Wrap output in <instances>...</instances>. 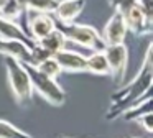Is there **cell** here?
<instances>
[{
    "label": "cell",
    "mask_w": 153,
    "mask_h": 138,
    "mask_svg": "<svg viewBox=\"0 0 153 138\" xmlns=\"http://www.w3.org/2000/svg\"><path fill=\"white\" fill-rule=\"evenodd\" d=\"M152 82H153V58H152V45H148L143 62L138 72L128 84L122 85L115 94H112V104L109 107L105 118L115 120L125 114L130 107L140 104L142 100L152 97Z\"/></svg>",
    "instance_id": "obj_1"
},
{
    "label": "cell",
    "mask_w": 153,
    "mask_h": 138,
    "mask_svg": "<svg viewBox=\"0 0 153 138\" xmlns=\"http://www.w3.org/2000/svg\"><path fill=\"white\" fill-rule=\"evenodd\" d=\"M56 30L64 36V39L69 45H77L92 53H99L105 49V45L100 38V33L91 25H82V23L56 25Z\"/></svg>",
    "instance_id": "obj_2"
},
{
    "label": "cell",
    "mask_w": 153,
    "mask_h": 138,
    "mask_svg": "<svg viewBox=\"0 0 153 138\" xmlns=\"http://www.w3.org/2000/svg\"><path fill=\"white\" fill-rule=\"evenodd\" d=\"M4 62H5V69H7L8 85L12 89L15 102L18 105H25L28 102H31L33 89H31L30 76H28L25 64L13 58H4Z\"/></svg>",
    "instance_id": "obj_3"
},
{
    "label": "cell",
    "mask_w": 153,
    "mask_h": 138,
    "mask_svg": "<svg viewBox=\"0 0 153 138\" xmlns=\"http://www.w3.org/2000/svg\"><path fill=\"white\" fill-rule=\"evenodd\" d=\"M25 68H27L28 76H30V82H31L33 92H36L40 97H43L48 104L54 105V107L64 105V102H66V92L63 91V87L56 81L43 76L31 64H25Z\"/></svg>",
    "instance_id": "obj_4"
},
{
    "label": "cell",
    "mask_w": 153,
    "mask_h": 138,
    "mask_svg": "<svg viewBox=\"0 0 153 138\" xmlns=\"http://www.w3.org/2000/svg\"><path fill=\"white\" fill-rule=\"evenodd\" d=\"M102 53L107 59V64H109V76H112L115 84L122 85L127 74V68H128V48H127V45L107 46Z\"/></svg>",
    "instance_id": "obj_5"
},
{
    "label": "cell",
    "mask_w": 153,
    "mask_h": 138,
    "mask_svg": "<svg viewBox=\"0 0 153 138\" xmlns=\"http://www.w3.org/2000/svg\"><path fill=\"white\" fill-rule=\"evenodd\" d=\"M127 26L123 22L122 15L119 12H114V15L109 18V22L105 23L100 38H102L104 45L107 46H117V45H125V38H127Z\"/></svg>",
    "instance_id": "obj_6"
},
{
    "label": "cell",
    "mask_w": 153,
    "mask_h": 138,
    "mask_svg": "<svg viewBox=\"0 0 153 138\" xmlns=\"http://www.w3.org/2000/svg\"><path fill=\"white\" fill-rule=\"evenodd\" d=\"M84 7H86V0H59L56 10L53 12V18L56 25L76 23L77 16L82 13Z\"/></svg>",
    "instance_id": "obj_7"
},
{
    "label": "cell",
    "mask_w": 153,
    "mask_h": 138,
    "mask_svg": "<svg viewBox=\"0 0 153 138\" xmlns=\"http://www.w3.org/2000/svg\"><path fill=\"white\" fill-rule=\"evenodd\" d=\"M56 31V22L53 15H31L28 13V38L31 41H40Z\"/></svg>",
    "instance_id": "obj_8"
},
{
    "label": "cell",
    "mask_w": 153,
    "mask_h": 138,
    "mask_svg": "<svg viewBox=\"0 0 153 138\" xmlns=\"http://www.w3.org/2000/svg\"><path fill=\"white\" fill-rule=\"evenodd\" d=\"M58 62L61 72H87L86 68V56L82 53H77L74 49H63L58 54L53 56Z\"/></svg>",
    "instance_id": "obj_9"
},
{
    "label": "cell",
    "mask_w": 153,
    "mask_h": 138,
    "mask_svg": "<svg viewBox=\"0 0 153 138\" xmlns=\"http://www.w3.org/2000/svg\"><path fill=\"white\" fill-rule=\"evenodd\" d=\"M0 54L4 58H13L23 64H31L30 48L20 41L13 39H0Z\"/></svg>",
    "instance_id": "obj_10"
},
{
    "label": "cell",
    "mask_w": 153,
    "mask_h": 138,
    "mask_svg": "<svg viewBox=\"0 0 153 138\" xmlns=\"http://www.w3.org/2000/svg\"><path fill=\"white\" fill-rule=\"evenodd\" d=\"M0 39H13V41H20L23 43L25 46L28 48H33L35 46V41H31L23 31L22 28L13 22H8V20H4L0 18Z\"/></svg>",
    "instance_id": "obj_11"
},
{
    "label": "cell",
    "mask_w": 153,
    "mask_h": 138,
    "mask_svg": "<svg viewBox=\"0 0 153 138\" xmlns=\"http://www.w3.org/2000/svg\"><path fill=\"white\" fill-rule=\"evenodd\" d=\"M36 45L40 46V48H43L50 56H54L59 51L66 49V39H64V36L56 30V31H53L51 35H48L46 38L36 41Z\"/></svg>",
    "instance_id": "obj_12"
},
{
    "label": "cell",
    "mask_w": 153,
    "mask_h": 138,
    "mask_svg": "<svg viewBox=\"0 0 153 138\" xmlns=\"http://www.w3.org/2000/svg\"><path fill=\"white\" fill-rule=\"evenodd\" d=\"M86 68L87 72L96 76H109V64H107V59L104 56L102 51L99 53H91L89 56H86Z\"/></svg>",
    "instance_id": "obj_13"
},
{
    "label": "cell",
    "mask_w": 153,
    "mask_h": 138,
    "mask_svg": "<svg viewBox=\"0 0 153 138\" xmlns=\"http://www.w3.org/2000/svg\"><path fill=\"white\" fill-rule=\"evenodd\" d=\"M59 0H28V13L31 15H53Z\"/></svg>",
    "instance_id": "obj_14"
},
{
    "label": "cell",
    "mask_w": 153,
    "mask_h": 138,
    "mask_svg": "<svg viewBox=\"0 0 153 138\" xmlns=\"http://www.w3.org/2000/svg\"><path fill=\"white\" fill-rule=\"evenodd\" d=\"M146 114H152V97L145 99V100H142L140 104L133 105V107H130L128 110H125V114H123V118H125L127 122H137L140 117H143V115Z\"/></svg>",
    "instance_id": "obj_15"
},
{
    "label": "cell",
    "mask_w": 153,
    "mask_h": 138,
    "mask_svg": "<svg viewBox=\"0 0 153 138\" xmlns=\"http://www.w3.org/2000/svg\"><path fill=\"white\" fill-rule=\"evenodd\" d=\"M0 138H33L30 133L20 130L13 123L0 118Z\"/></svg>",
    "instance_id": "obj_16"
},
{
    "label": "cell",
    "mask_w": 153,
    "mask_h": 138,
    "mask_svg": "<svg viewBox=\"0 0 153 138\" xmlns=\"http://www.w3.org/2000/svg\"><path fill=\"white\" fill-rule=\"evenodd\" d=\"M33 68H36V71H40L43 76H46V77L53 79V81H56L58 76L61 74V69H59V66H58V62L54 61V58L45 59L43 62H40V64L33 66Z\"/></svg>",
    "instance_id": "obj_17"
},
{
    "label": "cell",
    "mask_w": 153,
    "mask_h": 138,
    "mask_svg": "<svg viewBox=\"0 0 153 138\" xmlns=\"http://www.w3.org/2000/svg\"><path fill=\"white\" fill-rule=\"evenodd\" d=\"M140 125H142L143 128H145L146 131H153V122H152V114H146V115H143V117H140L138 120Z\"/></svg>",
    "instance_id": "obj_18"
},
{
    "label": "cell",
    "mask_w": 153,
    "mask_h": 138,
    "mask_svg": "<svg viewBox=\"0 0 153 138\" xmlns=\"http://www.w3.org/2000/svg\"><path fill=\"white\" fill-rule=\"evenodd\" d=\"M15 2H17L18 5H20V8L23 10V12H27V13H28V8H27V7H28V0H15Z\"/></svg>",
    "instance_id": "obj_19"
},
{
    "label": "cell",
    "mask_w": 153,
    "mask_h": 138,
    "mask_svg": "<svg viewBox=\"0 0 153 138\" xmlns=\"http://www.w3.org/2000/svg\"><path fill=\"white\" fill-rule=\"evenodd\" d=\"M64 138H68V137H64Z\"/></svg>",
    "instance_id": "obj_20"
}]
</instances>
